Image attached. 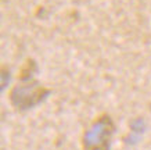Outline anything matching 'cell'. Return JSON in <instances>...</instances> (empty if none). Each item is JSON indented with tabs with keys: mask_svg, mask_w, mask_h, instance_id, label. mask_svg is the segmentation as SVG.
Segmentation results:
<instances>
[{
	"mask_svg": "<svg viewBox=\"0 0 151 150\" xmlns=\"http://www.w3.org/2000/svg\"><path fill=\"white\" fill-rule=\"evenodd\" d=\"M115 132L114 121L108 114H103L93 121L82 136L83 150H110L111 139Z\"/></svg>",
	"mask_w": 151,
	"mask_h": 150,
	"instance_id": "cell-1",
	"label": "cell"
},
{
	"mask_svg": "<svg viewBox=\"0 0 151 150\" xmlns=\"http://www.w3.org/2000/svg\"><path fill=\"white\" fill-rule=\"evenodd\" d=\"M49 89L40 86L36 82H31L14 88L10 93V99L18 110H28L40 103L49 95Z\"/></svg>",
	"mask_w": 151,
	"mask_h": 150,
	"instance_id": "cell-2",
	"label": "cell"
}]
</instances>
